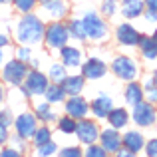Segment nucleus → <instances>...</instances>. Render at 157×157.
Instances as JSON below:
<instances>
[{
	"mask_svg": "<svg viewBox=\"0 0 157 157\" xmlns=\"http://www.w3.org/2000/svg\"><path fill=\"white\" fill-rule=\"evenodd\" d=\"M44 24L38 16L26 14L18 20V26H16V40H18L22 46H36L40 40H44Z\"/></svg>",
	"mask_w": 157,
	"mask_h": 157,
	"instance_id": "f257e3e1",
	"label": "nucleus"
},
{
	"mask_svg": "<svg viewBox=\"0 0 157 157\" xmlns=\"http://www.w3.org/2000/svg\"><path fill=\"white\" fill-rule=\"evenodd\" d=\"M68 38H70V30H68V26L62 24V22H54L44 30V42H46V46L52 48V50L54 48L66 46Z\"/></svg>",
	"mask_w": 157,
	"mask_h": 157,
	"instance_id": "f03ea898",
	"label": "nucleus"
},
{
	"mask_svg": "<svg viewBox=\"0 0 157 157\" xmlns=\"http://www.w3.org/2000/svg\"><path fill=\"white\" fill-rule=\"evenodd\" d=\"M26 74H28L26 62L14 58V60H10V62L4 64V68H2V80L8 82V84H12V86H20L24 82V78H26Z\"/></svg>",
	"mask_w": 157,
	"mask_h": 157,
	"instance_id": "7ed1b4c3",
	"label": "nucleus"
},
{
	"mask_svg": "<svg viewBox=\"0 0 157 157\" xmlns=\"http://www.w3.org/2000/svg\"><path fill=\"white\" fill-rule=\"evenodd\" d=\"M82 22H84V28H86L88 38H92V40H104L105 36H107L105 22L96 14V12H88V14L82 18Z\"/></svg>",
	"mask_w": 157,
	"mask_h": 157,
	"instance_id": "20e7f679",
	"label": "nucleus"
},
{
	"mask_svg": "<svg viewBox=\"0 0 157 157\" xmlns=\"http://www.w3.org/2000/svg\"><path fill=\"white\" fill-rule=\"evenodd\" d=\"M111 70H113V74L119 78V80H125V82H131L135 76H137V64L127 56H117L115 58L113 64H111Z\"/></svg>",
	"mask_w": 157,
	"mask_h": 157,
	"instance_id": "39448f33",
	"label": "nucleus"
},
{
	"mask_svg": "<svg viewBox=\"0 0 157 157\" xmlns=\"http://www.w3.org/2000/svg\"><path fill=\"white\" fill-rule=\"evenodd\" d=\"M74 133L78 135L82 143L90 145V143H96L98 137H100V127H98L96 121H90V119H84L82 117L80 123H76V131Z\"/></svg>",
	"mask_w": 157,
	"mask_h": 157,
	"instance_id": "423d86ee",
	"label": "nucleus"
},
{
	"mask_svg": "<svg viewBox=\"0 0 157 157\" xmlns=\"http://www.w3.org/2000/svg\"><path fill=\"white\" fill-rule=\"evenodd\" d=\"M36 121H38V117H36L34 113H20L18 117H14L16 133H18L20 137H24V139H30L32 135H34V131L38 129Z\"/></svg>",
	"mask_w": 157,
	"mask_h": 157,
	"instance_id": "0eeeda50",
	"label": "nucleus"
},
{
	"mask_svg": "<svg viewBox=\"0 0 157 157\" xmlns=\"http://www.w3.org/2000/svg\"><path fill=\"white\" fill-rule=\"evenodd\" d=\"M135 109H133V121L137 123V125H141V127H149V125H153L155 123V119H157V115H155V109H153V105L151 104H143V100L139 101V104H135L133 105Z\"/></svg>",
	"mask_w": 157,
	"mask_h": 157,
	"instance_id": "6e6552de",
	"label": "nucleus"
},
{
	"mask_svg": "<svg viewBox=\"0 0 157 157\" xmlns=\"http://www.w3.org/2000/svg\"><path fill=\"white\" fill-rule=\"evenodd\" d=\"M24 86L30 90L32 96H44V92H46V88H48V78L44 76L42 72L34 70V72L26 74V78H24Z\"/></svg>",
	"mask_w": 157,
	"mask_h": 157,
	"instance_id": "1a4fd4ad",
	"label": "nucleus"
},
{
	"mask_svg": "<svg viewBox=\"0 0 157 157\" xmlns=\"http://www.w3.org/2000/svg\"><path fill=\"white\" fill-rule=\"evenodd\" d=\"M88 111H90L88 101H86L84 98H80V96H72L68 101H66V113L72 115L74 119L86 117V115H88Z\"/></svg>",
	"mask_w": 157,
	"mask_h": 157,
	"instance_id": "9d476101",
	"label": "nucleus"
},
{
	"mask_svg": "<svg viewBox=\"0 0 157 157\" xmlns=\"http://www.w3.org/2000/svg\"><path fill=\"white\" fill-rule=\"evenodd\" d=\"M82 76L86 80H100L105 76V64L98 58H90L84 66H82Z\"/></svg>",
	"mask_w": 157,
	"mask_h": 157,
	"instance_id": "9b49d317",
	"label": "nucleus"
},
{
	"mask_svg": "<svg viewBox=\"0 0 157 157\" xmlns=\"http://www.w3.org/2000/svg\"><path fill=\"white\" fill-rule=\"evenodd\" d=\"M115 36H117L119 44H123V46H137L139 42V32L131 24H121L115 32Z\"/></svg>",
	"mask_w": 157,
	"mask_h": 157,
	"instance_id": "f8f14e48",
	"label": "nucleus"
},
{
	"mask_svg": "<svg viewBox=\"0 0 157 157\" xmlns=\"http://www.w3.org/2000/svg\"><path fill=\"white\" fill-rule=\"evenodd\" d=\"M100 139H101V147L107 151V153H115V151L121 147V137L119 133L111 127V129H105L100 133Z\"/></svg>",
	"mask_w": 157,
	"mask_h": 157,
	"instance_id": "ddd939ff",
	"label": "nucleus"
},
{
	"mask_svg": "<svg viewBox=\"0 0 157 157\" xmlns=\"http://www.w3.org/2000/svg\"><path fill=\"white\" fill-rule=\"evenodd\" d=\"M60 86L64 88L66 94H70V96H78V94L84 90V86H86V78L84 76H66L64 80L60 82Z\"/></svg>",
	"mask_w": 157,
	"mask_h": 157,
	"instance_id": "4468645a",
	"label": "nucleus"
},
{
	"mask_svg": "<svg viewBox=\"0 0 157 157\" xmlns=\"http://www.w3.org/2000/svg\"><path fill=\"white\" fill-rule=\"evenodd\" d=\"M62 62H64L66 68H78L82 64V52L78 48H72V46H62Z\"/></svg>",
	"mask_w": 157,
	"mask_h": 157,
	"instance_id": "2eb2a0df",
	"label": "nucleus"
},
{
	"mask_svg": "<svg viewBox=\"0 0 157 157\" xmlns=\"http://www.w3.org/2000/svg\"><path fill=\"white\" fill-rule=\"evenodd\" d=\"M107 121H109V125L113 127V129H121V127L127 125L129 115H127V111L123 109V107H111L109 113H107Z\"/></svg>",
	"mask_w": 157,
	"mask_h": 157,
	"instance_id": "dca6fc26",
	"label": "nucleus"
},
{
	"mask_svg": "<svg viewBox=\"0 0 157 157\" xmlns=\"http://www.w3.org/2000/svg\"><path fill=\"white\" fill-rule=\"evenodd\" d=\"M111 107H113V101H111L107 96H98L96 100L92 101V111H94V115L100 117V119L107 117V113H109Z\"/></svg>",
	"mask_w": 157,
	"mask_h": 157,
	"instance_id": "f3484780",
	"label": "nucleus"
},
{
	"mask_svg": "<svg viewBox=\"0 0 157 157\" xmlns=\"http://www.w3.org/2000/svg\"><path fill=\"white\" fill-rule=\"evenodd\" d=\"M44 10H46V14L50 16V18L60 20L68 14V4H66L64 0H50V2L44 4Z\"/></svg>",
	"mask_w": 157,
	"mask_h": 157,
	"instance_id": "a211bd4d",
	"label": "nucleus"
},
{
	"mask_svg": "<svg viewBox=\"0 0 157 157\" xmlns=\"http://www.w3.org/2000/svg\"><path fill=\"white\" fill-rule=\"evenodd\" d=\"M143 12V2L141 0H123L121 4V14L125 16V18H137V16H141Z\"/></svg>",
	"mask_w": 157,
	"mask_h": 157,
	"instance_id": "6ab92c4d",
	"label": "nucleus"
},
{
	"mask_svg": "<svg viewBox=\"0 0 157 157\" xmlns=\"http://www.w3.org/2000/svg\"><path fill=\"white\" fill-rule=\"evenodd\" d=\"M121 143L127 147V149H131L133 153H137V151L141 149L143 145H145V143H143V137H141V133H139V131H127V133L123 135Z\"/></svg>",
	"mask_w": 157,
	"mask_h": 157,
	"instance_id": "aec40b11",
	"label": "nucleus"
},
{
	"mask_svg": "<svg viewBox=\"0 0 157 157\" xmlns=\"http://www.w3.org/2000/svg\"><path fill=\"white\" fill-rule=\"evenodd\" d=\"M139 48H141L143 56L147 58V60H155L157 58V46L153 42V38H147V36H139Z\"/></svg>",
	"mask_w": 157,
	"mask_h": 157,
	"instance_id": "412c9836",
	"label": "nucleus"
},
{
	"mask_svg": "<svg viewBox=\"0 0 157 157\" xmlns=\"http://www.w3.org/2000/svg\"><path fill=\"white\" fill-rule=\"evenodd\" d=\"M141 100H143V90H141V86L129 82V86H127V90H125V101L129 105H135V104H139Z\"/></svg>",
	"mask_w": 157,
	"mask_h": 157,
	"instance_id": "4be33fe9",
	"label": "nucleus"
},
{
	"mask_svg": "<svg viewBox=\"0 0 157 157\" xmlns=\"http://www.w3.org/2000/svg\"><path fill=\"white\" fill-rule=\"evenodd\" d=\"M44 96H46V100L50 101V104H60V101H64L66 92H64V88H62V86H58V84H52V86L48 84Z\"/></svg>",
	"mask_w": 157,
	"mask_h": 157,
	"instance_id": "5701e85b",
	"label": "nucleus"
},
{
	"mask_svg": "<svg viewBox=\"0 0 157 157\" xmlns=\"http://www.w3.org/2000/svg\"><path fill=\"white\" fill-rule=\"evenodd\" d=\"M36 117L38 119H42V121H52V119H56V113L52 111V107H50V101H46V104H38L36 105Z\"/></svg>",
	"mask_w": 157,
	"mask_h": 157,
	"instance_id": "b1692460",
	"label": "nucleus"
},
{
	"mask_svg": "<svg viewBox=\"0 0 157 157\" xmlns=\"http://www.w3.org/2000/svg\"><path fill=\"white\" fill-rule=\"evenodd\" d=\"M68 30H70V34H72L74 38H78V40H86V38H88L82 20H72V22L68 24Z\"/></svg>",
	"mask_w": 157,
	"mask_h": 157,
	"instance_id": "393cba45",
	"label": "nucleus"
},
{
	"mask_svg": "<svg viewBox=\"0 0 157 157\" xmlns=\"http://www.w3.org/2000/svg\"><path fill=\"white\" fill-rule=\"evenodd\" d=\"M76 123L78 121L72 117V115H66V117L58 119V127H60L62 133H74V131H76Z\"/></svg>",
	"mask_w": 157,
	"mask_h": 157,
	"instance_id": "a878e982",
	"label": "nucleus"
},
{
	"mask_svg": "<svg viewBox=\"0 0 157 157\" xmlns=\"http://www.w3.org/2000/svg\"><path fill=\"white\" fill-rule=\"evenodd\" d=\"M32 139H34L36 147H38V145H42V143L50 141V139H52V131L48 129V127H40V129H36V131H34Z\"/></svg>",
	"mask_w": 157,
	"mask_h": 157,
	"instance_id": "bb28decb",
	"label": "nucleus"
},
{
	"mask_svg": "<svg viewBox=\"0 0 157 157\" xmlns=\"http://www.w3.org/2000/svg\"><path fill=\"white\" fill-rule=\"evenodd\" d=\"M66 78V66L64 64H54V66H50V80L54 82V84H60L62 80Z\"/></svg>",
	"mask_w": 157,
	"mask_h": 157,
	"instance_id": "cd10ccee",
	"label": "nucleus"
},
{
	"mask_svg": "<svg viewBox=\"0 0 157 157\" xmlns=\"http://www.w3.org/2000/svg\"><path fill=\"white\" fill-rule=\"evenodd\" d=\"M58 151V147H56V143L52 141H46V143H42V145H38V151H36V153H38L40 157H48V155H54Z\"/></svg>",
	"mask_w": 157,
	"mask_h": 157,
	"instance_id": "c85d7f7f",
	"label": "nucleus"
},
{
	"mask_svg": "<svg viewBox=\"0 0 157 157\" xmlns=\"http://www.w3.org/2000/svg\"><path fill=\"white\" fill-rule=\"evenodd\" d=\"M12 2H14V6L18 8L22 14H26V12L34 10V4L38 2V0H12Z\"/></svg>",
	"mask_w": 157,
	"mask_h": 157,
	"instance_id": "c756f323",
	"label": "nucleus"
},
{
	"mask_svg": "<svg viewBox=\"0 0 157 157\" xmlns=\"http://www.w3.org/2000/svg\"><path fill=\"white\" fill-rule=\"evenodd\" d=\"M107 151L104 149V147H96L94 143H90L88 151H86V157H105Z\"/></svg>",
	"mask_w": 157,
	"mask_h": 157,
	"instance_id": "7c9ffc66",
	"label": "nucleus"
},
{
	"mask_svg": "<svg viewBox=\"0 0 157 157\" xmlns=\"http://www.w3.org/2000/svg\"><path fill=\"white\" fill-rule=\"evenodd\" d=\"M101 10H104V14H107V16H113L115 12H117V2H115V0H105Z\"/></svg>",
	"mask_w": 157,
	"mask_h": 157,
	"instance_id": "2f4dec72",
	"label": "nucleus"
},
{
	"mask_svg": "<svg viewBox=\"0 0 157 157\" xmlns=\"http://www.w3.org/2000/svg\"><path fill=\"white\" fill-rule=\"evenodd\" d=\"M16 58H18V60H22V62H30V58H32V54H30V46H22V48H18V50H16Z\"/></svg>",
	"mask_w": 157,
	"mask_h": 157,
	"instance_id": "473e14b6",
	"label": "nucleus"
},
{
	"mask_svg": "<svg viewBox=\"0 0 157 157\" xmlns=\"http://www.w3.org/2000/svg\"><path fill=\"white\" fill-rule=\"evenodd\" d=\"M60 155L62 157H80L82 151L78 149V147H64V149L60 151Z\"/></svg>",
	"mask_w": 157,
	"mask_h": 157,
	"instance_id": "72a5a7b5",
	"label": "nucleus"
},
{
	"mask_svg": "<svg viewBox=\"0 0 157 157\" xmlns=\"http://www.w3.org/2000/svg\"><path fill=\"white\" fill-rule=\"evenodd\" d=\"M0 123H4V125H8V127H10V123H14V121H12L10 109H2V111H0Z\"/></svg>",
	"mask_w": 157,
	"mask_h": 157,
	"instance_id": "f704fd0d",
	"label": "nucleus"
},
{
	"mask_svg": "<svg viewBox=\"0 0 157 157\" xmlns=\"http://www.w3.org/2000/svg\"><path fill=\"white\" fill-rule=\"evenodd\" d=\"M145 153L149 157H157V139H151V141L145 145Z\"/></svg>",
	"mask_w": 157,
	"mask_h": 157,
	"instance_id": "c9c22d12",
	"label": "nucleus"
},
{
	"mask_svg": "<svg viewBox=\"0 0 157 157\" xmlns=\"http://www.w3.org/2000/svg\"><path fill=\"white\" fill-rule=\"evenodd\" d=\"M8 139H10V133H8V125L0 123V145H2V143H6Z\"/></svg>",
	"mask_w": 157,
	"mask_h": 157,
	"instance_id": "e433bc0d",
	"label": "nucleus"
},
{
	"mask_svg": "<svg viewBox=\"0 0 157 157\" xmlns=\"http://www.w3.org/2000/svg\"><path fill=\"white\" fill-rule=\"evenodd\" d=\"M12 143H14V145L18 147V151H24V137H20L18 133H16L14 137H12Z\"/></svg>",
	"mask_w": 157,
	"mask_h": 157,
	"instance_id": "4c0bfd02",
	"label": "nucleus"
},
{
	"mask_svg": "<svg viewBox=\"0 0 157 157\" xmlns=\"http://www.w3.org/2000/svg\"><path fill=\"white\" fill-rule=\"evenodd\" d=\"M0 155H2V157H18L20 151H16V149H12V147H8V149L0 151Z\"/></svg>",
	"mask_w": 157,
	"mask_h": 157,
	"instance_id": "58836bf2",
	"label": "nucleus"
},
{
	"mask_svg": "<svg viewBox=\"0 0 157 157\" xmlns=\"http://www.w3.org/2000/svg\"><path fill=\"white\" fill-rule=\"evenodd\" d=\"M145 20H147V22H155V20H157V12L151 10V8H147V10H145Z\"/></svg>",
	"mask_w": 157,
	"mask_h": 157,
	"instance_id": "ea45409f",
	"label": "nucleus"
},
{
	"mask_svg": "<svg viewBox=\"0 0 157 157\" xmlns=\"http://www.w3.org/2000/svg\"><path fill=\"white\" fill-rule=\"evenodd\" d=\"M115 155H119V157H127V155H129V157H131V155H135V153H133V151H131V149H127L125 145H123V149H121V147H119V149L115 151Z\"/></svg>",
	"mask_w": 157,
	"mask_h": 157,
	"instance_id": "a19ab883",
	"label": "nucleus"
},
{
	"mask_svg": "<svg viewBox=\"0 0 157 157\" xmlns=\"http://www.w3.org/2000/svg\"><path fill=\"white\" fill-rule=\"evenodd\" d=\"M8 42H10V40H8V36L6 34H0V48L8 46Z\"/></svg>",
	"mask_w": 157,
	"mask_h": 157,
	"instance_id": "79ce46f5",
	"label": "nucleus"
},
{
	"mask_svg": "<svg viewBox=\"0 0 157 157\" xmlns=\"http://www.w3.org/2000/svg\"><path fill=\"white\" fill-rule=\"evenodd\" d=\"M145 4H147V8H151V10L157 12V0H145Z\"/></svg>",
	"mask_w": 157,
	"mask_h": 157,
	"instance_id": "37998d69",
	"label": "nucleus"
},
{
	"mask_svg": "<svg viewBox=\"0 0 157 157\" xmlns=\"http://www.w3.org/2000/svg\"><path fill=\"white\" fill-rule=\"evenodd\" d=\"M4 58H6V56H4V50H2V48H0V66L4 64Z\"/></svg>",
	"mask_w": 157,
	"mask_h": 157,
	"instance_id": "c03bdc74",
	"label": "nucleus"
},
{
	"mask_svg": "<svg viewBox=\"0 0 157 157\" xmlns=\"http://www.w3.org/2000/svg\"><path fill=\"white\" fill-rule=\"evenodd\" d=\"M30 64H32V68H38V60H34V58H30Z\"/></svg>",
	"mask_w": 157,
	"mask_h": 157,
	"instance_id": "a18cd8bd",
	"label": "nucleus"
},
{
	"mask_svg": "<svg viewBox=\"0 0 157 157\" xmlns=\"http://www.w3.org/2000/svg\"><path fill=\"white\" fill-rule=\"evenodd\" d=\"M2 100H4V90H2V86H0V104H2Z\"/></svg>",
	"mask_w": 157,
	"mask_h": 157,
	"instance_id": "49530a36",
	"label": "nucleus"
},
{
	"mask_svg": "<svg viewBox=\"0 0 157 157\" xmlns=\"http://www.w3.org/2000/svg\"><path fill=\"white\" fill-rule=\"evenodd\" d=\"M153 42H155V46H157V32L153 34Z\"/></svg>",
	"mask_w": 157,
	"mask_h": 157,
	"instance_id": "de8ad7c7",
	"label": "nucleus"
},
{
	"mask_svg": "<svg viewBox=\"0 0 157 157\" xmlns=\"http://www.w3.org/2000/svg\"><path fill=\"white\" fill-rule=\"evenodd\" d=\"M38 2H42V4H46V2H50V0H38Z\"/></svg>",
	"mask_w": 157,
	"mask_h": 157,
	"instance_id": "09e8293b",
	"label": "nucleus"
},
{
	"mask_svg": "<svg viewBox=\"0 0 157 157\" xmlns=\"http://www.w3.org/2000/svg\"><path fill=\"white\" fill-rule=\"evenodd\" d=\"M0 2H10V0H0Z\"/></svg>",
	"mask_w": 157,
	"mask_h": 157,
	"instance_id": "8fccbe9b",
	"label": "nucleus"
}]
</instances>
